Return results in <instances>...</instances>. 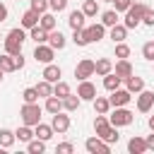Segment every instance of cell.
<instances>
[{"mask_svg":"<svg viewBox=\"0 0 154 154\" xmlns=\"http://www.w3.org/2000/svg\"><path fill=\"white\" fill-rule=\"evenodd\" d=\"M24 41H26V34H24V29H22V26H17V29H10V31H7V36L2 38V43H5V53H10V55H17V53H22V46H24Z\"/></svg>","mask_w":154,"mask_h":154,"instance_id":"6da1fadb","label":"cell"},{"mask_svg":"<svg viewBox=\"0 0 154 154\" xmlns=\"http://www.w3.org/2000/svg\"><path fill=\"white\" fill-rule=\"evenodd\" d=\"M147 12V5H142V2H132L130 5V10L125 12V26L128 29H137L140 24H142V14Z\"/></svg>","mask_w":154,"mask_h":154,"instance_id":"7a4b0ae2","label":"cell"},{"mask_svg":"<svg viewBox=\"0 0 154 154\" xmlns=\"http://www.w3.org/2000/svg\"><path fill=\"white\" fill-rule=\"evenodd\" d=\"M19 116H22V123L24 125H38L41 123V106L34 101V103H24L22 106V111H19Z\"/></svg>","mask_w":154,"mask_h":154,"instance_id":"3957f363","label":"cell"},{"mask_svg":"<svg viewBox=\"0 0 154 154\" xmlns=\"http://www.w3.org/2000/svg\"><path fill=\"white\" fill-rule=\"evenodd\" d=\"M108 120H111V125L123 128V125H130V123L135 120V116H132V111H128L125 106H116V111L108 116Z\"/></svg>","mask_w":154,"mask_h":154,"instance_id":"277c9868","label":"cell"},{"mask_svg":"<svg viewBox=\"0 0 154 154\" xmlns=\"http://www.w3.org/2000/svg\"><path fill=\"white\" fill-rule=\"evenodd\" d=\"M94 65H96V60H91V58H82L79 63H77V67H75V77L82 82V79H89L91 75H94Z\"/></svg>","mask_w":154,"mask_h":154,"instance_id":"5b68a950","label":"cell"},{"mask_svg":"<svg viewBox=\"0 0 154 154\" xmlns=\"http://www.w3.org/2000/svg\"><path fill=\"white\" fill-rule=\"evenodd\" d=\"M53 55H55V48H51L48 43H36V48H34V58H36V63L48 65V63H53Z\"/></svg>","mask_w":154,"mask_h":154,"instance_id":"8992f818","label":"cell"},{"mask_svg":"<svg viewBox=\"0 0 154 154\" xmlns=\"http://www.w3.org/2000/svg\"><path fill=\"white\" fill-rule=\"evenodd\" d=\"M84 147H87L89 154H108V152H111V144L103 142L99 135H96V137H89V140L84 142Z\"/></svg>","mask_w":154,"mask_h":154,"instance_id":"52a82bcc","label":"cell"},{"mask_svg":"<svg viewBox=\"0 0 154 154\" xmlns=\"http://www.w3.org/2000/svg\"><path fill=\"white\" fill-rule=\"evenodd\" d=\"M130 99H132V94L128 91V89H113L111 91V96H108V101H111V106L116 108V106H128L130 103Z\"/></svg>","mask_w":154,"mask_h":154,"instance_id":"ba28073f","label":"cell"},{"mask_svg":"<svg viewBox=\"0 0 154 154\" xmlns=\"http://www.w3.org/2000/svg\"><path fill=\"white\" fill-rule=\"evenodd\" d=\"M82 31H84V38H87L89 43L101 41V38L106 36V26H103V24H91V26H84Z\"/></svg>","mask_w":154,"mask_h":154,"instance_id":"9c48e42d","label":"cell"},{"mask_svg":"<svg viewBox=\"0 0 154 154\" xmlns=\"http://www.w3.org/2000/svg\"><path fill=\"white\" fill-rule=\"evenodd\" d=\"M51 125H53V130H55L58 135H63V132H67V130H70V116H65L63 111H58V113H53Z\"/></svg>","mask_w":154,"mask_h":154,"instance_id":"30bf717a","label":"cell"},{"mask_svg":"<svg viewBox=\"0 0 154 154\" xmlns=\"http://www.w3.org/2000/svg\"><path fill=\"white\" fill-rule=\"evenodd\" d=\"M77 94H79L82 101H94V99H96V87H94L89 79H82L79 87H77Z\"/></svg>","mask_w":154,"mask_h":154,"instance_id":"8fae6325","label":"cell"},{"mask_svg":"<svg viewBox=\"0 0 154 154\" xmlns=\"http://www.w3.org/2000/svg\"><path fill=\"white\" fill-rule=\"evenodd\" d=\"M152 106H154V91H147V89H142V91L137 94V111L147 113Z\"/></svg>","mask_w":154,"mask_h":154,"instance_id":"7c38bea8","label":"cell"},{"mask_svg":"<svg viewBox=\"0 0 154 154\" xmlns=\"http://www.w3.org/2000/svg\"><path fill=\"white\" fill-rule=\"evenodd\" d=\"M113 72H116L120 79H128V77L132 75V65H130V60H128V58H120V60L113 65Z\"/></svg>","mask_w":154,"mask_h":154,"instance_id":"4fadbf2b","label":"cell"},{"mask_svg":"<svg viewBox=\"0 0 154 154\" xmlns=\"http://www.w3.org/2000/svg\"><path fill=\"white\" fill-rule=\"evenodd\" d=\"M123 82H125V89H128L130 94H140V91L144 89V79H142V77H137L135 72H132L128 79H123Z\"/></svg>","mask_w":154,"mask_h":154,"instance_id":"5bb4252c","label":"cell"},{"mask_svg":"<svg viewBox=\"0 0 154 154\" xmlns=\"http://www.w3.org/2000/svg\"><path fill=\"white\" fill-rule=\"evenodd\" d=\"M84 19H87V14H84L82 10H72L70 17H67V24H70L72 31H75V29H84Z\"/></svg>","mask_w":154,"mask_h":154,"instance_id":"9a60e30c","label":"cell"},{"mask_svg":"<svg viewBox=\"0 0 154 154\" xmlns=\"http://www.w3.org/2000/svg\"><path fill=\"white\" fill-rule=\"evenodd\" d=\"M65 43H67V38L63 36V31H48V46L51 48H55V51H60V48H65Z\"/></svg>","mask_w":154,"mask_h":154,"instance_id":"2e32d148","label":"cell"},{"mask_svg":"<svg viewBox=\"0 0 154 154\" xmlns=\"http://www.w3.org/2000/svg\"><path fill=\"white\" fill-rule=\"evenodd\" d=\"M38 19H41V14H38L36 10H26V12L22 14V29H31V26H36Z\"/></svg>","mask_w":154,"mask_h":154,"instance_id":"e0dca14e","label":"cell"},{"mask_svg":"<svg viewBox=\"0 0 154 154\" xmlns=\"http://www.w3.org/2000/svg\"><path fill=\"white\" fill-rule=\"evenodd\" d=\"M108 72H113V63H111L108 58H99V60H96V65H94V75L106 77Z\"/></svg>","mask_w":154,"mask_h":154,"instance_id":"ac0fdd59","label":"cell"},{"mask_svg":"<svg viewBox=\"0 0 154 154\" xmlns=\"http://www.w3.org/2000/svg\"><path fill=\"white\" fill-rule=\"evenodd\" d=\"M60 77H63V70L58 67V65H53V63H48L46 65V70H43V79H48V82H60Z\"/></svg>","mask_w":154,"mask_h":154,"instance_id":"d6986e66","label":"cell"},{"mask_svg":"<svg viewBox=\"0 0 154 154\" xmlns=\"http://www.w3.org/2000/svg\"><path fill=\"white\" fill-rule=\"evenodd\" d=\"M111 128V120H108V113H96V120H94V130H96V135L101 137L106 130Z\"/></svg>","mask_w":154,"mask_h":154,"instance_id":"ffe728a7","label":"cell"},{"mask_svg":"<svg viewBox=\"0 0 154 154\" xmlns=\"http://www.w3.org/2000/svg\"><path fill=\"white\" fill-rule=\"evenodd\" d=\"M53 125H46V123H38V125H34V135L38 137V140H43V142H48L51 137H53Z\"/></svg>","mask_w":154,"mask_h":154,"instance_id":"44dd1931","label":"cell"},{"mask_svg":"<svg viewBox=\"0 0 154 154\" xmlns=\"http://www.w3.org/2000/svg\"><path fill=\"white\" fill-rule=\"evenodd\" d=\"M128 152H130V154H144V152H147V142L135 135V137H130V142H128Z\"/></svg>","mask_w":154,"mask_h":154,"instance_id":"7402d4cb","label":"cell"},{"mask_svg":"<svg viewBox=\"0 0 154 154\" xmlns=\"http://www.w3.org/2000/svg\"><path fill=\"white\" fill-rule=\"evenodd\" d=\"M14 140H17V135H14L12 130L0 128V147H2V149H10V147L14 144Z\"/></svg>","mask_w":154,"mask_h":154,"instance_id":"603a6c76","label":"cell"},{"mask_svg":"<svg viewBox=\"0 0 154 154\" xmlns=\"http://www.w3.org/2000/svg\"><path fill=\"white\" fill-rule=\"evenodd\" d=\"M29 36H31L36 43H48V31H46L43 26H38V24L29 29Z\"/></svg>","mask_w":154,"mask_h":154,"instance_id":"cb8c5ba5","label":"cell"},{"mask_svg":"<svg viewBox=\"0 0 154 154\" xmlns=\"http://www.w3.org/2000/svg\"><path fill=\"white\" fill-rule=\"evenodd\" d=\"M46 111L53 116V113H58V111H63V99L60 96H55V94H51L48 99H46Z\"/></svg>","mask_w":154,"mask_h":154,"instance_id":"d4e9b609","label":"cell"},{"mask_svg":"<svg viewBox=\"0 0 154 154\" xmlns=\"http://www.w3.org/2000/svg\"><path fill=\"white\" fill-rule=\"evenodd\" d=\"M79 103H82L79 94H67V96L63 99V108H65V111H70V113H72V111H77V108H79Z\"/></svg>","mask_w":154,"mask_h":154,"instance_id":"484cf974","label":"cell"},{"mask_svg":"<svg viewBox=\"0 0 154 154\" xmlns=\"http://www.w3.org/2000/svg\"><path fill=\"white\" fill-rule=\"evenodd\" d=\"M125 36H128V26H125V24H116V26H111V38H113V43L125 41Z\"/></svg>","mask_w":154,"mask_h":154,"instance_id":"4316f807","label":"cell"},{"mask_svg":"<svg viewBox=\"0 0 154 154\" xmlns=\"http://www.w3.org/2000/svg\"><path fill=\"white\" fill-rule=\"evenodd\" d=\"M14 135H17V140L19 142H31L36 135H34V130H31V125H22V128H17L14 130Z\"/></svg>","mask_w":154,"mask_h":154,"instance_id":"83f0119b","label":"cell"},{"mask_svg":"<svg viewBox=\"0 0 154 154\" xmlns=\"http://www.w3.org/2000/svg\"><path fill=\"white\" fill-rule=\"evenodd\" d=\"M101 24L108 26V29L116 26V24H118V12H116V10H106V12L101 14Z\"/></svg>","mask_w":154,"mask_h":154,"instance_id":"f1b7e54d","label":"cell"},{"mask_svg":"<svg viewBox=\"0 0 154 154\" xmlns=\"http://www.w3.org/2000/svg\"><path fill=\"white\" fill-rule=\"evenodd\" d=\"M120 82H123V79H120V77H118L116 72H108V75L103 77V87H106L108 91H113V89H118V87H120Z\"/></svg>","mask_w":154,"mask_h":154,"instance_id":"f546056e","label":"cell"},{"mask_svg":"<svg viewBox=\"0 0 154 154\" xmlns=\"http://www.w3.org/2000/svg\"><path fill=\"white\" fill-rule=\"evenodd\" d=\"M111 108H113V106H111V101H108L106 96H96V99H94V111H96V113H108Z\"/></svg>","mask_w":154,"mask_h":154,"instance_id":"4dcf8cb0","label":"cell"},{"mask_svg":"<svg viewBox=\"0 0 154 154\" xmlns=\"http://www.w3.org/2000/svg\"><path fill=\"white\" fill-rule=\"evenodd\" d=\"M38 26H43L46 31H53V29H55V17H53L51 12H43L41 19H38Z\"/></svg>","mask_w":154,"mask_h":154,"instance_id":"1f68e13d","label":"cell"},{"mask_svg":"<svg viewBox=\"0 0 154 154\" xmlns=\"http://www.w3.org/2000/svg\"><path fill=\"white\" fill-rule=\"evenodd\" d=\"M36 91H38V96L48 99V96L53 94V82H48V79H41V82L36 84Z\"/></svg>","mask_w":154,"mask_h":154,"instance_id":"d6a6232c","label":"cell"},{"mask_svg":"<svg viewBox=\"0 0 154 154\" xmlns=\"http://www.w3.org/2000/svg\"><path fill=\"white\" fill-rule=\"evenodd\" d=\"M101 140L103 142H108V144H118V140H120V135H118V128L116 125H111L103 135H101Z\"/></svg>","mask_w":154,"mask_h":154,"instance_id":"836d02e7","label":"cell"},{"mask_svg":"<svg viewBox=\"0 0 154 154\" xmlns=\"http://www.w3.org/2000/svg\"><path fill=\"white\" fill-rule=\"evenodd\" d=\"M26 149H29V154H43V152H46V142L36 137V140L26 142Z\"/></svg>","mask_w":154,"mask_h":154,"instance_id":"e575fe53","label":"cell"},{"mask_svg":"<svg viewBox=\"0 0 154 154\" xmlns=\"http://www.w3.org/2000/svg\"><path fill=\"white\" fill-rule=\"evenodd\" d=\"M0 67H2L5 72H14V70H17V65H14V55H10V53L0 55Z\"/></svg>","mask_w":154,"mask_h":154,"instance_id":"d590c367","label":"cell"},{"mask_svg":"<svg viewBox=\"0 0 154 154\" xmlns=\"http://www.w3.org/2000/svg\"><path fill=\"white\" fill-rule=\"evenodd\" d=\"M82 12H84L87 17H96V14H99V2H96V0H84Z\"/></svg>","mask_w":154,"mask_h":154,"instance_id":"8d00e7d4","label":"cell"},{"mask_svg":"<svg viewBox=\"0 0 154 154\" xmlns=\"http://www.w3.org/2000/svg\"><path fill=\"white\" fill-rule=\"evenodd\" d=\"M53 94H55V96H60V99H65V96H67V94H72V91H70V84L60 79V82H55V84H53Z\"/></svg>","mask_w":154,"mask_h":154,"instance_id":"74e56055","label":"cell"},{"mask_svg":"<svg viewBox=\"0 0 154 154\" xmlns=\"http://www.w3.org/2000/svg\"><path fill=\"white\" fill-rule=\"evenodd\" d=\"M22 99H24V103H34V101H38V91H36V87L24 89V91H22Z\"/></svg>","mask_w":154,"mask_h":154,"instance_id":"f35d334b","label":"cell"},{"mask_svg":"<svg viewBox=\"0 0 154 154\" xmlns=\"http://www.w3.org/2000/svg\"><path fill=\"white\" fill-rule=\"evenodd\" d=\"M116 58H118V60H120V58H130V46L123 43V41L116 43Z\"/></svg>","mask_w":154,"mask_h":154,"instance_id":"ab89813d","label":"cell"},{"mask_svg":"<svg viewBox=\"0 0 154 154\" xmlns=\"http://www.w3.org/2000/svg\"><path fill=\"white\" fill-rule=\"evenodd\" d=\"M142 55H144V60H152L154 63V41H147L142 46Z\"/></svg>","mask_w":154,"mask_h":154,"instance_id":"60d3db41","label":"cell"},{"mask_svg":"<svg viewBox=\"0 0 154 154\" xmlns=\"http://www.w3.org/2000/svg\"><path fill=\"white\" fill-rule=\"evenodd\" d=\"M72 41H75V46H87V43H89V41L84 38V31H82V29H75V31H72Z\"/></svg>","mask_w":154,"mask_h":154,"instance_id":"b9f144b4","label":"cell"},{"mask_svg":"<svg viewBox=\"0 0 154 154\" xmlns=\"http://www.w3.org/2000/svg\"><path fill=\"white\" fill-rule=\"evenodd\" d=\"M31 10H36L38 14H43L48 10V0H31Z\"/></svg>","mask_w":154,"mask_h":154,"instance_id":"7bdbcfd3","label":"cell"},{"mask_svg":"<svg viewBox=\"0 0 154 154\" xmlns=\"http://www.w3.org/2000/svg\"><path fill=\"white\" fill-rule=\"evenodd\" d=\"M48 7H51L53 12H63V10L67 7V0H48Z\"/></svg>","mask_w":154,"mask_h":154,"instance_id":"ee69618b","label":"cell"},{"mask_svg":"<svg viewBox=\"0 0 154 154\" xmlns=\"http://www.w3.org/2000/svg\"><path fill=\"white\" fill-rule=\"evenodd\" d=\"M113 5H116V12H128L132 0H113Z\"/></svg>","mask_w":154,"mask_h":154,"instance_id":"f6af8a7d","label":"cell"},{"mask_svg":"<svg viewBox=\"0 0 154 154\" xmlns=\"http://www.w3.org/2000/svg\"><path fill=\"white\" fill-rule=\"evenodd\" d=\"M55 152H58V154H72V152H75V147H72L70 142H63V144H58V147H55Z\"/></svg>","mask_w":154,"mask_h":154,"instance_id":"bcb514c9","label":"cell"},{"mask_svg":"<svg viewBox=\"0 0 154 154\" xmlns=\"http://www.w3.org/2000/svg\"><path fill=\"white\" fill-rule=\"evenodd\" d=\"M142 24H147V26H154V10H149V7H147V12L142 14Z\"/></svg>","mask_w":154,"mask_h":154,"instance_id":"7dc6e473","label":"cell"},{"mask_svg":"<svg viewBox=\"0 0 154 154\" xmlns=\"http://www.w3.org/2000/svg\"><path fill=\"white\" fill-rule=\"evenodd\" d=\"M14 65H17V70H22V67H24V55H22V53H17V55H14Z\"/></svg>","mask_w":154,"mask_h":154,"instance_id":"c3c4849f","label":"cell"},{"mask_svg":"<svg viewBox=\"0 0 154 154\" xmlns=\"http://www.w3.org/2000/svg\"><path fill=\"white\" fill-rule=\"evenodd\" d=\"M144 142H147V149H152V152H154V132H152V135H149Z\"/></svg>","mask_w":154,"mask_h":154,"instance_id":"681fc988","label":"cell"},{"mask_svg":"<svg viewBox=\"0 0 154 154\" xmlns=\"http://www.w3.org/2000/svg\"><path fill=\"white\" fill-rule=\"evenodd\" d=\"M5 19H7V7L0 2V22H5Z\"/></svg>","mask_w":154,"mask_h":154,"instance_id":"f907efd6","label":"cell"},{"mask_svg":"<svg viewBox=\"0 0 154 154\" xmlns=\"http://www.w3.org/2000/svg\"><path fill=\"white\" fill-rule=\"evenodd\" d=\"M149 130H152V132H154V116H152V118H149Z\"/></svg>","mask_w":154,"mask_h":154,"instance_id":"816d5d0a","label":"cell"},{"mask_svg":"<svg viewBox=\"0 0 154 154\" xmlns=\"http://www.w3.org/2000/svg\"><path fill=\"white\" fill-rule=\"evenodd\" d=\"M2 75H5V70H2V67H0V82H2Z\"/></svg>","mask_w":154,"mask_h":154,"instance_id":"f5cc1de1","label":"cell"},{"mask_svg":"<svg viewBox=\"0 0 154 154\" xmlns=\"http://www.w3.org/2000/svg\"><path fill=\"white\" fill-rule=\"evenodd\" d=\"M2 38H5V36H2V34H0V41H2Z\"/></svg>","mask_w":154,"mask_h":154,"instance_id":"db71d44e","label":"cell"},{"mask_svg":"<svg viewBox=\"0 0 154 154\" xmlns=\"http://www.w3.org/2000/svg\"><path fill=\"white\" fill-rule=\"evenodd\" d=\"M106 2H113V0H106Z\"/></svg>","mask_w":154,"mask_h":154,"instance_id":"11a10c76","label":"cell"}]
</instances>
